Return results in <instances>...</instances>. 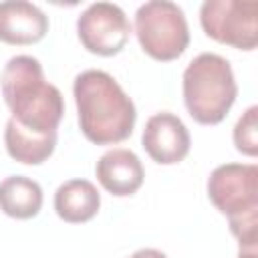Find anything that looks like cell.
<instances>
[{"instance_id":"cell-1","label":"cell","mask_w":258,"mask_h":258,"mask_svg":"<svg viewBox=\"0 0 258 258\" xmlns=\"http://www.w3.org/2000/svg\"><path fill=\"white\" fill-rule=\"evenodd\" d=\"M73 97L79 127L95 145L125 141L135 127V105L121 85L105 71L89 69L75 77Z\"/></svg>"},{"instance_id":"cell-2","label":"cell","mask_w":258,"mask_h":258,"mask_svg":"<svg viewBox=\"0 0 258 258\" xmlns=\"http://www.w3.org/2000/svg\"><path fill=\"white\" fill-rule=\"evenodd\" d=\"M2 97L12 119L34 133H54L64 115L62 93L44 79L42 64L28 54L12 56L0 75Z\"/></svg>"},{"instance_id":"cell-3","label":"cell","mask_w":258,"mask_h":258,"mask_svg":"<svg viewBox=\"0 0 258 258\" xmlns=\"http://www.w3.org/2000/svg\"><path fill=\"white\" fill-rule=\"evenodd\" d=\"M208 198L228 218L240 252H256L258 242V167L224 163L208 177Z\"/></svg>"},{"instance_id":"cell-4","label":"cell","mask_w":258,"mask_h":258,"mask_svg":"<svg viewBox=\"0 0 258 258\" xmlns=\"http://www.w3.org/2000/svg\"><path fill=\"white\" fill-rule=\"evenodd\" d=\"M238 85L230 62L214 52L198 54L183 71V103L200 125H218L230 113Z\"/></svg>"},{"instance_id":"cell-5","label":"cell","mask_w":258,"mask_h":258,"mask_svg":"<svg viewBox=\"0 0 258 258\" xmlns=\"http://www.w3.org/2000/svg\"><path fill=\"white\" fill-rule=\"evenodd\" d=\"M135 34L141 50L161 62L179 58L189 44L185 14L169 0L141 4L135 12Z\"/></svg>"},{"instance_id":"cell-6","label":"cell","mask_w":258,"mask_h":258,"mask_svg":"<svg viewBox=\"0 0 258 258\" xmlns=\"http://www.w3.org/2000/svg\"><path fill=\"white\" fill-rule=\"evenodd\" d=\"M200 24L212 40L238 50L258 46L256 0H206L200 8Z\"/></svg>"},{"instance_id":"cell-7","label":"cell","mask_w":258,"mask_h":258,"mask_svg":"<svg viewBox=\"0 0 258 258\" xmlns=\"http://www.w3.org/2000/svg\"><path fill=\"white\" fill-rule=\"evenodd\" d=\"M131 34V24L121 6L113 2H95L77 18V36L81 44L97 56L119 54Z\"/></svg>"},{"instance_id":"cell-8","label":"cell","mask_w":258,"mask_h":258,"mask_svg":"<svg viewBox=\"0 0 258 258\" xmlns=\"http://www.w3.org/2000/svg\"><path fill=\"white\" fill-rule=\"evenodd\" d=\"M141 145L155 163L173 165L187 157L191 137L177 115L163 111L147 119L141 135Z\"/></svg>"},{"instance_id":"cell-9","label":"cell","mask_w":258,"mask_h":258,"mask_svg":"<svg viewBox=\"0 0 258 258\" xmlns=\"http://www.w3.org/2000/svg\"><path fill=\"white\" fill-rule=\"evenodd\" d=\"M48 32V16L32 2H0V40L14 46L40 42Z\"/></svg>"},{"instance_id":"cell-10","label":"cell","mask_w":258,"mask_h":258,"mask_svg":"<svg viewBox=\"0 0 258 258\" xmlns=\"http://www.w3.org/2000/svg\"><path fill=\"white\" fill-rule=\"evenodd\" d=\"M95 173L99 183L109 194L119 198L135 194L143 185V177H145L141 159L131 149L125 147L105 151L95 165Z\"/></svg>"},{"instance_id":"cell-11","label":"cell","mask_w":258,"mask_h":258,"mask_svg":"<svg viewBox=\"0 0 258 258\" xmlns=\"http://www.w3.org/2000/svg\"><path fill=\"white\" fill-rule=\"evenodd\" d=\"M101 194L89 179H69L54 194V210L69 224H83L97 216Z\"/></svg>"},{"instance_id":"cell-12","label":"cell","mask_w":258,"mask_h":258,"mask_svg":"<svg viewBox=\"0 0 258 258\" xmlns=\"http://www.w3.org/2000/svg\"><path fill=\"white\" fill-rule=\"evenodd\" d=\"M56 131L54 133H34L18 125L12 117L4 129V143L6 151L14 161L26 165H40L44 163L56 147Z\"/></svg>"},{"instance_id":"cell-13","label":"cell","mask_w":258,"mask_h":258,"mask_svg":"<svg viewBox=\"0 0 258 258\" xmlns=\"http://www.w3.org/2000/svg\"><path fill=\"white\" fill-rule=\"evenodd\" d=\"M42 187L24 175H10L0 181V210L16 220H30L42 208Z\"/></svg>"},{"instance_id":"cell-14","label":"cell","mask_w":258,"mask_h":258,"mask_svg":"<svg viewBox=\"0 0 258 258\" xmlns=\"http://www.w3.org/2000/svg\"><path fill=\"white\" fill-rule=\"evenodd\" d=\"M234 145L248 157L258 155V107H248L234 125Z\"/></svg>"},{"instance_id":"cell-15","label":"cell","mask_w":258,"mask_h":258,"mask_svg":"<svg viewBox=\"0 0 258 258\" xmlns=\"http://www.w3.org/2000/svg\"><path fill=\"white\" fill-rule=\"evenodd\" d=\"M129 258H167L161 250H155V248H141L137 252H133Z\"/></svg>"},{"instance_id":"cell-16","label":"cell","mask_w":258,"mask_h":258,"mask_svg":"<svg viewBox=\"0 0 258 258\" xmlns=\"http://www.w3.org/2000/svg\"><path fill=\"white\" fill-rule=\"evenodd\" d=\"M238 258H256V252H240Z\"/></svg>"}]
</instances>
